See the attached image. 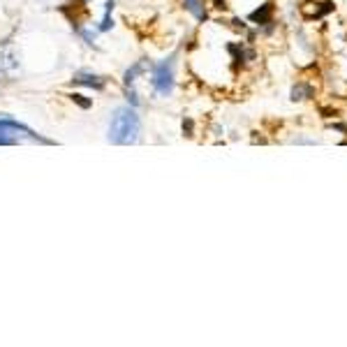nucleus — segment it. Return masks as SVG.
Listing matches in <instances>:
<instances>
[{
  "instance_id": "423d86ee",
  "label": "nucleus",
  "mask_w": 347,
  "mask_h": 347,
  "mask_svg": "<svg viewBox=\"0 0 347 347\" xmlns=\"http://www.w3.org/2000/svg\"><path fill=\"white\" fill-rule=\"evenodd\" d=\"M306 97H313V88L306 86V84H299L292 90V100H306Z\"/></svg>"
},
{
  "instance_id": "f03ea898",
  "label": "nucleus",
  "mask_w": 347,
  "mask_h": 347,
  "mask_svg": "<svg viewBox=\"0 0 347 347\" xmlns=\"http://www.w3.org/2000/svg\"><path fill=\"white\" fill-rule=\"evenodd\" d=\"M26 134L28 139H33V141H42V144H49L47 139H42V137H37V134L30 130V127L26 125H21V123H16V120L12 118H5V120H0V144H16V139L14 137H7V134Z\"/></svg>"
},
{
  "instance_id": "1a4fd4ad",
  "label": "nucleus",
  "mask_w": 347,
  "mask_h": 347,
  "mask_svg": "<svg viewBox=\"0 0 347 347\" xmlns=\"http://www.w3.org/2000/svg\"><path fill=\"white\" fill-rule=\"evenodd\" d=\"M70 97H72V100L77 102V104H81V107H84V109H88V107H90V102H88V100H84V95H77V93H74V95H70Z\"/></svg>"
},
{
  "instance_id": "0eeeda50",
  "label": "nucleus",
  "mask_w": 347,
  "mask_h": 347,
  "mask_svg": "<svg viewBox=\"0 0 347 347\" xmlns=\"http://www.w3.org/2000/svg\"><path fill=\"white\" fill-rule=\"evenodd\" d=\"M185 7L190 12L197 16V19H204L206 14H204V5H201V0H185Z\"/></svg>"
},
{
  "instance_id": "7ed1b4c3",
  "label": "nucleus",
  "mask_w": 347,
  "mask_h": 347,
  "mask_svg": "<svg viewBox=\"0 0 347 347\" xmlns=\"http://www.w3.org/2000/svg\"><path fill=\"white\" fill-rule=\"evenodd\" d=\"M153 86L160 95H169L174 88V70H172V60H165L155 67L153 72Z\"/></svg>"
},
{
  "instance_id": "6e6552de",
  "label": "nucleus",
  "mask_w": 347,
  "mask_h": 347,
  "mask_svg": "<svg viewBox=\"0 0 347 347\" xmlns=\"http://www.w3.org/2000/svg\"><path fill=\"white\" fill-rule=\"evenodd\" d=\"M144 67H146V63H137V65H134L132 70H127V74H125V84H132L134 77H137V74H139L141 70H144Z\"/></svg>"
},
{
  "instance_id": "39448f33",
  "label": "nucleus",
  "mask_w": 347,
  "mask_h": 347,
  "mask_svg": "<svg viewBox=\"0 0 347 347\" xmlns=\"http://www.w3.org/2000/svg\"><path fill=\"white\" fill-rule=\"evenodd\" d=\"M74 81H77V84H86V86H95V88H102L104 86V81L100 79V77H95V74H77V77H74Z\"/></svg>"
},
{
  "instance_id": "20e7f679",
  "label": "nucleus",
  "mask_w": 347,
  "mask_h": 347,
  "mask_svg": "<svg viewBox=\"0 0 347 347\" xmlns=\"http://www.w3.org/2000/svg\"><path fill=\"white\" fill-rule=\"evenodd\" d=\"M271 12H273V7L271 5H261V9H257V12L250 14V21L264 26V23H268V19H271Z\"/></svg>"
},
{
  "instance_id": "f257e3e1",
  "label": "nucleus",
  "mask_w": 347,
  "mask_h": 347,
  "mask_svg": "<svg viewBox=\"0 0 347 347\" xmlns=\"http://www.w3.org/2000/svg\"><path fill=\"white\" fill-rule=\"evenodd\" d=\"M137 134H139V116L134 114V109L120 107L111 118L109 139L114 144H134Z\"/></svg>"
}]
</instances>
